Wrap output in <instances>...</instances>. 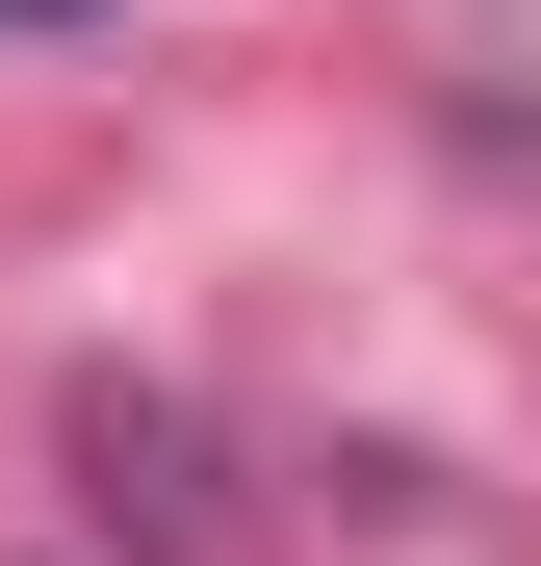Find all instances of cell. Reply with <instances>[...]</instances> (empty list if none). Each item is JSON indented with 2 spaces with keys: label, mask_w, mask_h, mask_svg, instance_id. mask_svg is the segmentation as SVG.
Instances as JSON below:
<instances>
[{
  "label": "cell",
  "mask_w": 541,
  "mask_h": 566,
  "mask_svg": "<svg viewBox=\"0 0 541 566\" xmlns=\"http://www.w3.org/2000/svg\"><path fill=\"white\" fill-rule=\"evenodd\" d=\"M0 27H77V0H0Z\"/></svg>",
  "instance_id": "1"
}]
</instances>
